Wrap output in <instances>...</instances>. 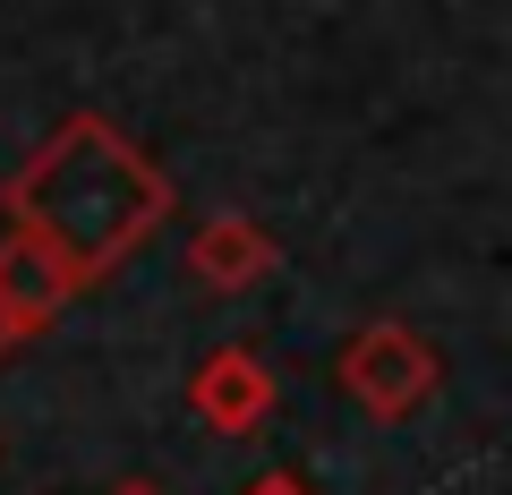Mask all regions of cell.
<instances>
[{
  "instance_id": "cell-5",
  "label": "cell",
  "mask_w": 512,
  "mask_h": 495,
  "mask_svg": "<svg viewBox=\"0 0 512 495\" xmlns=\"http://www.w3.org/2000/svg\"><path fill=\"white\" fill-rule=\"evenodd\" d=\"M188 265H197L205 291H248V282L274 274V239L256 231L248 214H214L197 239H188Z\"/></svg>"
},
{
  "instance_id": "cell-1",
  "label": "cell",
  "mask_w": 512,
  "mask_h": 495,
  "mask_svg": "<svg viewBox=\"0 0 512 495\" xmlns=\"http://www.w3.org/2000/svg\"><path fill=\"white\" fill-rule=\"evenodd\" d=\"M171 214V171H154L146 154L128 146L111 120L69 111L52 137L35 146V163L9 180V222L35 231L77 282L111 274L163 231Z\"/></svg>"
},
{
  "instance_id": "cell-4",
  "label": "cell",
  "mask_w": 512,
  "mask_h": 495,
  "mask_svg": "<svg viewBox=\"0 0 512 495\" xmlns=\"http://www.w3.org/2000/svg\"><path fill=\"white\" fill-rule=\"evenodd\" d=\"M69 291H77V274L43 248L35 231H9V239H0V308L18 316V333H43L60 308H69Z\"/></svg>"
},
{
  "instance_id": "cell-8",
  "label": "cell",
  "mask_w": 512,
  "mask_h": 495,
  "mask_svg": "<svg viewBox=\"0 0 512 495\" xmlns=\"http://www.w3.org/2000/svg\"><path fill=\"white\" fill-rule=\"evenodd\" d=\"M111 495H171V487H154V478H120Z\"/></svg>"
},
{
  "instance_id": "cell-6",
  "label": "cell",
  "mask_w": 512,
  "mask_h": 495,
  "mask_svg": "<svg viewBox=\"0 0 512 495\" xmlns=\"http://www.w3.org/2000/svg\"><path fill=\"white\" fill-rule=\"evenodd\" d=\"M248 495H308V487H299V478H291V470H265V478H256V487H248Z\"/></svg>"
},
{
  "instance_id": "cell-7",
  "label": "cell",
  "mask_w": 512,
  "mask_h": 495,
  "mask_svg": "<svg viewBox=\"0 0 512 495\" xmlns=\"http://www.w3.org/2000/svg\"><path fill=\"white\" fill-rule=\"evenodd\" d=\"M18 342H26V333H18V316L0 308V359H9V350H18Z\"/></svg>"
},
{
  "instance_id": "cell-2",
  "label": "cell",
  "mask_w": 512,
  "mask_h": 495,
  "mask_svg": "<svg viewBox=\"0 0 512 495\" xmlns=\"http://www.w3.org/2000/svg\"><path fill=\"white\" fill-rule=\"evenodd\" d=\"M342 393L359 410H376V419H410V410L436 393V350L419 342L410 325H367V333H350V350H342Z\"/></svg>"
},
{
  "instance_id": "cell-3",
  "label": "cell",
  "mask_w": 512,
  "mask_h": 495,
  "mask_svg": "<svg viewBox=\"0 0 512 495\" xmlns=\"http://www.w3.org/2000/svg\"><path fill=\"white\" fill-rule=\"evenodd\" d=\"M188 410H197L214 436H256V427L274 419V376H265V359L256 350H214V359L188 376Z\"/></svg>"
}]
</instances>
